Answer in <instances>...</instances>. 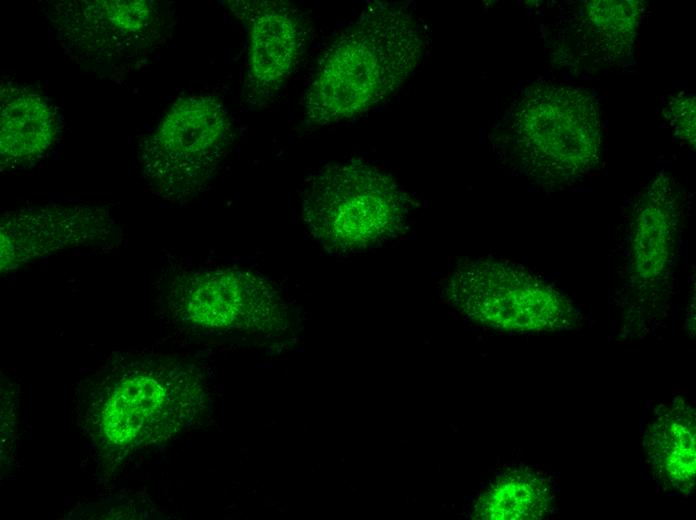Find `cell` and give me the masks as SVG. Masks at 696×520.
Returning a JSON list of instances; mask_svg holds the SVG:
<instances>
[{
    "label": "cell",
    "instance_id": "cell-1",
    "mask_svg": "<svg viewBox=\"0 0 696 520\" xmlns=\"http://www.w3.org/2000/svg\"><path fill=\"white\" fill-rule=\"evenodd\" d=\"M204 376L191 363L146 350L115 352L79 387L77 422L106 463L166 441L201 420Z\"/></svg>",
    "mask_w": 696,
    "mask_h": 520
},
{
    "label": "cell",
    "instance_id": "cell-2",
    "mask_svg": "<svg viewBox=\"0 0 696 520\" xmlns=\"http://www.w3.org/2000/svg\"><path fill=\"white\" fill-rule=\"evenodd\" d=\"M424 49L420 19L409 8L368 5L319 59L302 99L305 121L327 126L384 102L414 72Z\"/></svg>",
    "mask_w": 696,
    "mask_h": 520
},
{
    "label": "cell",
    "instance_id": "cell-3",
    "mask_svg": "<svg viewBox=\"0 0 696 520\" xmlns=\"http://www.w3.org/2000/svg\"><path fill=\"white\" fill-rule=\"evenodd\" d=\"M601 121L584 88L537 81L527 86L493 132L497 155L514 172L561 185L591 172L601 157Z\"/></svg>",
    "mask_w": 696,
    "mask_h": 520
},
{
    "label": "cell",
    "instance_id": "cell-4",
    "mask_svg": "<svg viewBox=\"0 0 696 520\" xmlns=\"http://www.w3.org/2000/svg\"><path fill=\"white\" fill-rule=\"evenodd\" d=\"M412 200L389 174L362 159L326 164L306 180L301 215L310 236L330 253L352 254L398 237Z\"/></svg>",
    "mask_w": 696,
    "mask_h": 520
},
{
    "label": "cell",
    "instance_id": "cell-5",
    "mask_svg": "<svg viewBox=\"0 0 696 520\" xmlns=\"http://www.w3.org/2000/svg\"><path fill=\"white\" fill-rule=\"evenodd\" d=\"M160 300L174 324L195 333L262 341L291 333L283 294L270 279L246 268L179 269L166 276Z\"/></svg>",
    "mask_w": 696,
    "mask_h": 520
},
{
    "label": "cell",
    "instance_id": "cell-6",
    "mask_svg": "<svg viewBox=\"0 0 696 520\" xmlns=\"http://www.w3.org/2000/svg\"><path fill=\"white\" fill-rule=\"evenodd\" d=\"M231 142L230 117L218 97L179 98L139 146L143 178L158 197L186 202L215 176Z\"/></svg>",
    "mask_w": 696,
    "mask_h": 520
},
{
    "label": "cell",
    "instance_id": "cell-7",
    "mask_svg": "<svg viewBox=\"0 0 696 520\" xmlns=\"http://www.w3.org/2000/svg\"><path fill=\"white\" fill-rule=\"evenodd\" d=\"M46 14L65 53L81 68L108 77L145 65L167 21L153 0L59 1Z\"/></svg>",
    "mask_w": 696,
    "mask_h": 520
},
{
    "label": "cell",
    "instance_id": "cell-8",
    "mask_svg": "<svg viewBox=\"0 0 696 520\" xmlns=\"http://www.w3.org/2000/svg\"><path fill=\"white\" fill-rule=\"evenodd\" d=\"M449 302L473 321L498 330L554 332L575 324L576 311L558 289L508 262H462L446 285Z\"/></svg>",
    "mask_w": 696,
    "mask_h": 520
},
{
    "label": "cell",
    "instance_id": "cell-9",
    "mask_svg": "<svg viewBox=\"0 0 696 520\" xmlns=\"http://www.w3.org/2000/svg\"><path fill=\"white\" fill-rule=\"evenodd\" d=\"M116 220L104 207L50 204L6 211L0 221L2 274L66 250L110 243Z\"/></svg>",
    "mask_w": 696,
    "mask_h": 520
},
{
    "label": "cell",
    "instance_id": "cell-10",
    "mask_svg": "<svg viewBox=\"0 0 696 520\" xmlns=\"http://www.w3.org/2000/svg\"><path fill=\"white\" fill-rule=\"evenodd\" d=\"M248 31L244 99L252 107L273 100L303 55L306 27L301 15L284 1H230Z\"/></svg>",
    "mask_w": 696,
    "mask_h": 520
},
{
    "label": "cell",
    "instance_id": "cell-11",
    "mask_svg": "<svg viewBox=\"0 0 696 520\" xmlns=\"http://www.w3.org/2000/svg\"><path fill=\"white\" fill-rule=\"evenodd\" d=\"M682 204L677 183L664 173L640 194L629 241L630 270L636 284L652 287L668 276L679 236Z\"/></svg>",
    "mask_w": 696,
    "mask_h": 520
},
{
    "label": "cell",
    "instance_id": "cell-12",
    "mask_svg": "<svg viewBox=\"0 0 696 520\" xmlns=\"http://www.w3.org/2000/svg\"><path fill=\"white\" fill-rule=\"evenodd\" d=\"M60 118L43 96L2 80L0 87V164L2 171L34 166L57 143Z\"/></svg>",
    "mask_w": 696,
    "mask_h": 520
},
{
    "label": "cell",
    "instance_id": "cell-13",
    "mask_svg": "<svg viewBox=\"0 0 696 520\" xmlns=\"http://www.w3.org/2000/svg\"><path fill=\"white\" fill-rule=\"evenodd\" d=\"M643 3L635 0L587 1L572 24L577 52L588 63L612 65L632 51Z\"/></svg>",
    "mask_w": 696,
    "mask_h": 520
},
{
    "label": "cell",
    "instance_id": "cell-14",
    "mask_svg": "<svg viewBox=\"0 0 696 520\" xmlns=\"http://www.w3.org/2000/svg\"><path fill=\"white\" fill-rule=\"evenodd\" d=\"M645 444L660 481L678 492H690L695 481V413L690 405L674 400L659 408Z\"/></svg>",
    "mask_w": 696,
    "mask_h": 520
},
{
    "label": "cell",
    "instance_id": "cell-15",
    "mask_svg": "<svg viewBox=\"0 0 696 520\" xmlns=\"http://www.w3.org/2000/svg\"><path fill=\"white\" fill-rule=\"evenodd\" d=\"M550 501V489L542 478L512 472L484 492L476 510L483 519H537L546 513Z\"/></svg>",
    "mask_w": 696,
    "mask_h": 520
},
{
    "label": "cell",
    "instance_id": "cell-16",
    "mask_svg": "<svg viewBox=\"0 0 696 520\" xmlns=\"http://www.w3.org/2000/svg\"><path fill=\"white\" fill-rule=\"evenodd\" d=\"M695 96L683 92L671 97L664 114L677 136L695 149L696 140Z\"/></svg>",
    "mask_w": 696,
    "mask_h": 520
}]
</instances>
